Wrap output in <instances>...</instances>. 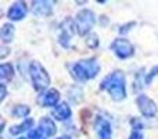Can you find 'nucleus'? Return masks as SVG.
<instances>
[{"label":"nucleus","mask_w":158,"mask_h":139,"mask_svg":"<svg viewBox=\"0 0 158 139\" xmlns=\"http://www.w3.org/2000/svg\"><path fill=\"white\" fill-rule=\"evenodd\" d=\"M39 129H40L42 134L46 135V137H53V135L56 134V131H57L56 124L53 123V120L49 117H44L39 121Z\"/></svg>","instance_id":"f8f14e48"},{"label":"nucleus","mask_w":158,"mask_h":139,"mask_svg":"<svg viewBox=\"0 0 158 139\" xmlns=\"http://www.w3.org/2000/svg\"><path fill=\"white\" fill-rule=\"evenodd\" d=\"M19 139H24V138H19Z\"/></svg>","instance_id":"b1692460"},{"label":"nucleus","mask_w":158,"mask_h":139,"mask_svg":"<svg viewBox=\"0 0 158 139\" xmlns=\"http://www.w3.org/2000/svg\"><path fill=\"white\" fill-rule=\"evenodd\" d=\"M137 107H139L140 113H142L144 117H154L157 114L158 109H157V104L153 99H150L148 96L146 95H140L136 100Z\"/></svg>","instance_id":"423d86ee"},{"label":"nucleus","mask_w":158,"mask_h":139,"mask_svg":"<svg viewBox=\"0 0 158 139\" xmlns=\"http://www.w3.org/2000/svg\"><path fill=\"white\" fill-rule=\"evenodd\" d=\"M53 115H54L56 120L60 121L67 120V118L71 117V109H69V106L67 103H61L53 110Z\"/></svg>","instance_id":"ddd939ff"},{"label":"nucleus","mask_w":158,"mask_h":139,"mask_svg":"<svg viewBox=\"0 0 158 139\" xmlns=\"http://www.w3.org/2000/svg\"><path fill=\"white\" fill-rule=\"evenodd\" d=\"M100 71L96 59H90V60H82L71 66V74L75 79L78 81H87V79H93Z\"/></svg>","instance_id":"f03ea898"},{"label":"nucleus","mask_w":158,"mask_h":139,"mask_svg":"<svg viewBox=\"0 0 158 139\" xmlns=\"http://www.w3.org/2000/svg\"><path fill=\"white\" fill-rule=\"evenodd\" d=\"M101 90H107L115 102H121L125 99L126 90H125V75L121 71H114L108 74L106 78L101 81L100 85Z\"/></svg>","instance_id":"f257e3e1"},{"label":"nucleus","mask_w":158,"mask_h":139,"mask_svg":"<svg viewBox=\"0 0 158 139\" xmlns=\"http://www.w3.org/2000/svg\"><path fill=\"white\" fill-rule=\"evenodd\" d=\"M96 22V17H94V13L92 10H81L79 13L77 14V21H75V25H77V32L79 35H86L90 29L93 28Z\"/></svg>","instance_id":"20e7f679"},{"label":"nucleus","mask_w":158,"mask_h":139,"mask_svg":"<svg viewBox=\"0 0 158 139\" xmlns=\"http://www.w3.org/2000/svg\"><path fill=\"white\" fill-rule=\"evenodd\" d=\"M46 138L47 137L42 134V131L39 128L32 129V131H29V134H28V139H46Z\"/></svg>","instance_id":"a211bd4d"},{"label":"nucleus","mask_w":158,"mask_h":139,"mask_svg":"<svg viewBox=\"0 0 158 139\" xmlns=\"http://www.w3.org/2000/svg\"><path fill=\"white\" fill-rule=\"evenodd\" d=\"M77 32V25L74 24L71 18L65 20L61 25V35H60V43L64 47H69V41H71L72 35Z\"/></svg>","instance_id":"0eeeda50"},{"label":"nucleus","mask_w":158,"mask_h":139,"mask_svg":"<svg viewBox=\"0 0 158 139\" xmlns=\"http://www.w3.org/2000/svg\"><path fill=\"white\" fill-rule=\"evenodd\" d=\"M58 100H60V92L56 89H49L39 99V102H40L43 106H56V104L58 103Z\"/></svg>","instance_id":"9b49d317"},{"label":"nucleus","mask_w":158,"mask_h":139,"mask_svg":"<svg viewBox=\"0 0 158 139\" xmlns=\"http://www.w3.org/2000/svg\"><path fill=\"white\" fill-rule=\"evenodd\" d=\"M32 125H33V120H31V118H27V120H25L22 124H19V125L11 127V128H10V134L11 135H18V134H21V132L27 131V129L31 128Z\"/></svg>","instance_id":"dca6fc26"},{"label":"nucleus","mask_w":158,"mask_h":139,"mask_svg":"<svg viewBox=\"0 0 158 139\" xmlns=\"http://www.w3.org/2000/svg\"><path fill=\"white\" fill-rule=\"evenodd\" d=\"M58 139H71L69 137H61V138H58Z\"/></svg>","instance_id":"5701e85b"},{"label":"nucleus","mask_w":158,"mask_h":139,"mask_svg":"<svg viewBox=\"0 0 158 139\" xmlns=\"http://www.w3.org/2000/svg\"><path fill=\"white\" fill-rule=\"evenodd\" d=\"M96 132H97L98 139H111L112 135V129H111V124L107 120L98 117L96 121Z\"/></svg>","instance_id":"1a4fd4ad"},{"label":"nucleus","mask_w":158,"mask_h":139,"mask_svg":"<svg viewBox=\"0 0 158 139\" xmlns=\"http://www.w3.org/2000/svg\"><path fill=\"white\" fill-rule=\"evenodd\" d=\"M14 75V68L11 64H2L0 67V78L3 81V85H4L6 81H10Z\"/></svg>","instance_id":"2eb2a0df"},{"label":"nucleus","mask_w":158,"mask_h":139,"mask_svg":"<svg viewBox=\"0 0 158 139\" xmlns=\"http://www.w3.org/2000/svg\"><path fill=\"white\" fill-rule=\"evenodd\" d=\"M29 72L32 78V85L36 90H44L50 85V76L40 63L32 61L29 66Z\"/></svg>","instance_id":"7ed1b4c3"},{"label":"nucleus","mask_w":158,"mask_h":139,"mask_svg":"<svg viewBox=\"0 0 158 139\" xmlns=\"http://www.w3.org/2000/svg\"><path fill=\"white\" fill-rule=\"evenodd\" d=\"M86 43H87V46L89 47H97V45H98V39H97V35L96 33H90L89 35V38H87V41H86Z\"/></svg>","instance_id":"6ab92c4d"},{"label":"nucleus","mask_w":158,"mask_h":139,"mask_svg":"<svg viewBox=\"0 0 158 139\" xmlns=\"http://www.w3.org/2000/svg\"><path fill=\"white\" fill-rule=\"evenodd\" d=\"M111 49L114 50V53L118 56L119 59H128L131 56H133L135 53V47L128 39L123 38H118L112 42Z\"/></svg>","instance_id":"39448f33"},{"label":"nucleus","mask_w":158,"mask_h":139,"mask_svg":"<svg viewBox=\"0 0 158 139\" xmlns=\"http://www.w3.org/2000/svg\"><path fill=\"white\" fill-rule=\"evenodd\" d=\"M6 98V86L2 84V96H0V100H4Z\"/></svg>","instance_id":"4be33fe9"},{"label":"nucleus","mask_w":158,"mask_h":139,"mask_svg":"<svg viewBox=\"0 0 158 139\" xmlns=\"http://www.w3.org/2000/svg\"><path fill=\"white\" fill-rule=\"evenodd\" d=\"M31 109L28 106H25V104H19V106H15V109L13 110V114L15 115L17 118H22V117H27L28 114H29Z\"/></svg>","instance_id":"f3484780"},{"label":"nucleus","mask_w":158,"mask_h":139,"mask_svg":"<svg viewBox=\"0 0 158 139\" xmlns=\"http://www.w3.org/2000/svg\"><path fill=\"white\" fill-rule=\"evenodd\" d=\"M25 15H27V7H25L24 3H15L8 10V18L13 20V21L22 20Z\"/></svg>","instance_id":"9d476101"},{"label":"nucleus","mask_w":158,"mask_h":139,"mask_svg":"<svg viewBox=\"0 0 158 139\" xmlns=\"http://www.w3.org/2000/svg\"><path fill=\"white\" fill-rule=\"evenodd\" d=\"M0 36H2V41L4 43L11 42L14 38V27L11 24H4L2 28V32H0Z\"/></svg>","instance_id":"4468645a"},{"label":"nucleus","mask_w":158,"mask_h":139,"mask_svg":"<svg viewBox=\"0 0 158 139\" xmlns=\"http://www.w3.org/2000/svg\"><path fill=\"white\" fill-rule=\"evenodd\" d=\"M53 11V2L36 0L32 3V13L38 17H49Z\"/></svg>","instance_id":"6e6552de"},{"label":"nucleus","mask_w":158,"mask_h":139,"mask_svg":"<svg viewBox=\"0 0 158 139\" xmlns=\"http://www.w3.org/2000/svg\"><path fill=\"white\" fill-rule=\"evenodd\" d=\"M129 139H143V135H142V132H139V131H133L131 134V138Z\"/></svg>","instance_id":"412c9836"},{"label":"nucleus","mask_w":158,"mask_h":139,"mask_svg":"<svg viewBox=\"0 0 158 139\" xmlns=\"http://www.w3.org/2000/svg\"><path fill=\"white\" fill-rule=\"evenodd\" d=\"M157 75H158V66H157V67H154V68L151 70V74H148V75H147V79H146V84H150V82L153 81L154 76H157Z\"/></svg>","instance_id":"aec40b11"}]
</instances>
